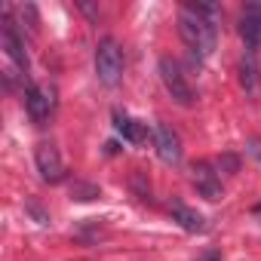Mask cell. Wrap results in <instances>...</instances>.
Returning a JSON list of instances; mask_svg holds the SVG:
<instances>
[{"label": "cell", "mask_w": 261, "mask_h": 261, "mask_svg": "<svg viewBox=\"0 0 261 261\" xmlns=\"http://www.w3.org/2000/svg\"><path fill=\"white\" fill-rule=\"evenodd\" d=\"M178 34L197 56H209L218 37V7L215 4H188L178 13Z\"/></svg>", "instance_id": "cell-1"}, {"label": "cell", "mask_w": 261, "mask_h": 261, "mask_svg": "<svg viewBox=\"0 0 261 261\" xmlns=\"http://www.w3.org/2000/svg\"><path fill=\"white\" fill-rule=\"evenodd\" d=\"M95 74L105 86H114L123 74V53L114 37H105L95 49Z\"/></svg>", "instance_id": "cell-2"}, {"label": "cell", "mask_w": 261, "mask_h": 261, "mask_svg": "<svg viewBox=\"0 0 261 261\" xmlns=\"http://www.w3.org/2000/svg\"><path fill=\"white\" fill-rule=\"evenodd\" d=\"M157 71H160V80H163L166 92H169L178 105H185V108L194 105V86L188 83V77H185V71H181L178 62H172V59H160Z\"/></svg>", "instance_id": "cell-3"}, {"label": "cell", "mask_w": 261, "mask_h": 261, "mask_svg": "<svg viewBox=\"0 0 261 261\" xmlns=\"http://www.w3.org/2000/svg\"><path fill=\"white\" fill-rule=\"evenodd\" d=\"M34 163H37V172L46 185H59L65 181V160L59 154V148L53 142H40L37 151H34Z\"/></svg>", "instance_id": "cell-4"}, {"label": "cell", "mask_w": 261, "mask_h": 261, "mask_svg": "<svg viewBox=\"0 0 261 261\" xmlns=\"http://www.w3.org/2000/svg\"><path fill=\"white\" fill-rule=\"evenodd\" d=\"M25 108H28V117L34 123H46L49 114L56 111V89L46 86V83H37L25 92Z\"/></svg>", "instance_id": "cell-5"}, {"label": "cell", "mask_w": 261, "mask_h": 261, "mask_svg": "<svg viewBox=\"0 0 261 261\" xmlns=\"http://www.w3.org/2000/svg\"><path fill=\"white\" fill-rule=\"evenodd\" d=\"M154 145H157V154H160L163 163H169V166L181 163V139H178V133L169 123H157L154 126Z\"/></svg>", "instance_id": "cell-6"}, {"label": "cell", "mask_w": 261, "mask_h": 261, "mask_svg": "<svg viewBox=\"0 0 261 261\" xmlns=\"http://www.w3.org/2000/svg\"><path fill=\"white\" fill-rule=\"evenodd\" d=\"M4 49H7V56L13 59V65H16L19 71H28V49H25V40L19 37L16 22H13L10 16L4 19Z\"/></svg>", "instance_id": "cell-7"}, {"label": "cell", "mask_w": 261, "mask_h": 261, "mask_svg": "<svg viewBox=\"0 0 261 261\" xmlns=\"http://www.w3.org/2000/svg\"><path fill=\"white\" fill-rule=\"evenodd\" d=\"M194 185L206 200H221V178L212 163H206V160L194 163Z\"/></svg>", "instance_id": "cell-8"}, {"label": "cell", "mask_w": 261, "mask_h": 261, "mask_svg": "<svg viewBox=\"0 0 261 261\" xmlns=\"http://www.w3.org/2000/svg\"><path fill=\"white\" fill-rule=\"evenodd\" d=\"M240 34H243V40H246L249 49H258V46H261V4H249V7L243 10Z\"/></svg>", "instance_id": "cell-9"}, {"label": "cell", "mask_w": 261, "mask_h": 261, "mask_svg": "<svg viewBox=\"0 0 261 261\" xmlns=\"http://www.w3.org/2000/svg\"><path fill=\"white\" fill-rule=\"evenodd\" d=\"M172 221H178L185 230H191V233H203L206 230V218L197 212V209H191V206H185V203H172Z\"/></svg>", "instance_id": "cell-10"}, {"label": "cell", "mask_w": 261, "mask_h": 261, "mask_svg": "<svg viewBox=\"0 0 261 261\" xmlns=\"http://www.w3.org/2000/svg\"><path fill=\"white\" fill-rule=\"evenodd\" d=\"M114 126H117V133H120L126 142H133V145H142V142L148 139V129H145L139 120L126 117V114H114Z\"/></svg>", "instance_id": "cell-11"}, {"label": "cell", "mask_w": 261, "mask_h": 261, "mask_svg": "<svg viewBox=\"0 0 261 261\" xmlns=\"http://www.w3.org/2000/svg\"><path fill=\"white\" fill-rule=\"evenodd\" d=\"M240 83H243V89L249 95L258 92V68H255V59L252 56H243V62H240Z\"/></svg>", "instance_id": "cell-12"}, {"label": "cell", "mask_w": 261, "mask_h": 261, "mask_svg": "<svg viewBox=\"0 0 261 261\" xmlns=\"http://www.w3.org/2000/svg\"><path fill=\"white\" fill-rule=\"evenodd\" d=\"M98 194H101V191H98L95 185H89V181H80V178H77V181H71V197H74V200H80V203L95 200Z\"/></svg>", "instance_id": "cell-13"}, {"label": "cell", "mask_w": 261, "mask_h": 261, "mask_svg": "<svg viewBox=\"0 0 261 261\" xmlns=\"http://www.w3.org/2000/svg\"><path fill=\"white\" fill-rule=\"evenodd\" d=\"M133 188L139 191V200H148L151 203V185H145V172H136L133 175Z\"/></svg>", "instance_id": "cell-14"}, {"label": "cell", "mask_w": 261, "mask_h": 261, "mask_svg": "<svg viewBox=\"0 0 261 261\" xmlns=\"http://www.w3.org/2000/svg\"><path fill=\"white\" fill-rule=\"evenodd\" d=\"M249 154H255V157L261 160V142H252V145H249Z\"/></svg>", "instance_id": "cell-15"}, {"label": "cell", "mask_w": 261, "mask_h": 261, "mask_svg": "<svg viewBox=\"0 0 261 261\" xmlns=\"http://www.w3.org/2000/svg\"><path fill=\"white\" fill-rule=\"evenodd\" d=\"M255 215H261V206H258V209H255Z\"/></svg>", "instance_id": "cell-16"}]
</instances>
